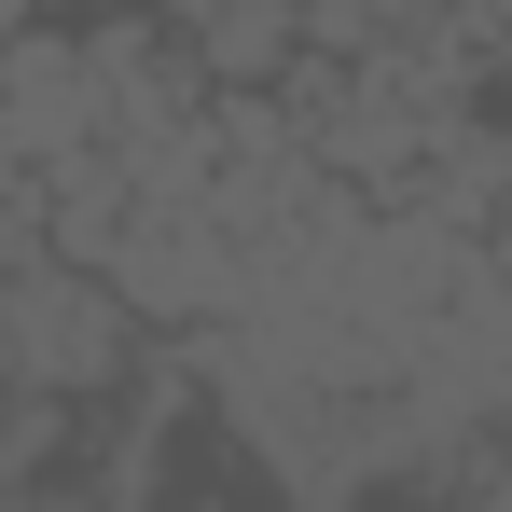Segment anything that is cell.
<instances>
[{"label":"cell","mask_w":512,"mask_h":512,"mask_svg":"<svg viewBox=\"0 0 512 512\" xmlns=\"http://www.w3.org/2000/svg\"><path fill=\"white\" fill-rule=\"evenodd\" d=\"M125 360H139V305L111 291V263L84 277L70 250H42V263H14V277H0V388L97 402Z\"/></svg>","instance_id":"6da1fadb"},{"label":"cell","mask_w":512,"mask_h":512,"mask_svg":"<svg viewBox=\"0 0 512 512\" xmlns=\"http://www.w3.org/2000/svg\"><path fill=\"white\" fill-rule=\"evenodd\" d=\"M97 14H167V0H97Z\"/></svg>","instance_id":"277c9868"},{"label":"cell","mask_w":512,"mask_h":512,"mask_svg":"<svg viewBox=\"0 0 512 512\" xmlns=\"http://www.w3.org/2000/svg\"><path fill=\"white\" fill-rule=\"evenodd\" d=\"M167 28L194 42L208 84H277V70H305V0H167Z\"/></svg>","instance_id":"7a4b0ae2"},{"label":"cell","mask_w":512,"mask_h":512,"mask_svg":"<svg viewBox=\"0 0 512 512\" xmlns=\"http://www.w3.org/2000/svg\"><path fill=\"white\" fill-rule=\"evenodd\" d=\"M499 277H512V236H499Z\"/></svg>","instance_id":"5b68a950"},{"label":"cell","mask_w":512,"mask_h":512,"mask_svg":"<svg viewBox=\"0 0 512 512\" xmlns=\"http://www.w3.org/2000/svg\"><path fill=\"white\" fill-rule=\"evenodd\" d=\"M111 291H125L139 319H194V305H222V250H194V236H125V250H111Z\"/></svg>","instance_id":"3957f363"}]
</instances>
